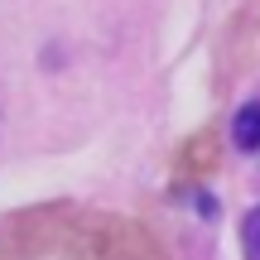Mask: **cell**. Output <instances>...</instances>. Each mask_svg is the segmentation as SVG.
I'll use <instances>...</instances> for the list:
<instances>
[{
    "label": "cell",
    "instance_id": "cell-1",
    "mask_svg": "<svg viewBox=\"0 0 260 260\" xmlns=\"http://www.w3.org/2000/svg\"><path fill=\"white\" fill-rule=\"evenodd\" d=\"M0 260H169L149 226L82 203H44L0 226Z\"/></svg>",
    "mask_w": 260,
    "mask_h": 260
},
{
    "label": "cell",
    "instance_id": "cell-2",
    "mask_svg": "<svg viewBox=\"0 0 260 260\" xmlns=\"http://www.w3.org/2000/svg\"><path fill=\"white\" fill-rule=\"evenodd\" d=\"M212 164H217V135L212 130H198V135L178 149V174L183 178H203Z\"/></svg>",
    "mask_w": 260,
    "mask_h": 260
},
{
    "label": "cell",
    "instance_id": "cell-3",
    "mask_svg": "<svg viewBox=\"0 0 260 260\" xmlns=\"http://www.w3.org/2000/svg\"><path fill=\"white\" fill-rule=\"evenodd\" d=\"M232 140H236V149H246V154L260 149V102H246L241 111L232 116Z\"/></svg>",
    "mask_w": 260,
    "mask_h": 260
},
{
    "label": "cell",
    "instance_id": "cell-4",
    "mask_svg": "<svg viewBox=\"0 0 260 260\" xmlns=\"http://www.w3.org/2000/svg\"><path fill=\"white\" fill-rule=\"evenodd\" d=\"M241 251L246 260H260V203L241 217Z\"/></svg>",
    "mask_w": 260,
    "mask_h": 260
}]
</instances>
